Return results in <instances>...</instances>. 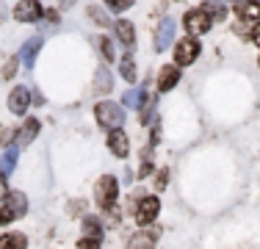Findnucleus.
I'll return each mask as SVG.
<instances>
[{
	"instance_id": "obj_1",
	"label": "nucleus",
	"mask_w": 260,
	"mask_h": 249,
	"mask_svg": "<svg viewBox=\"0 0 260 249\" xmlns=\"http://www.w3.org/2000/svg\"><path fill=\"white\" fill-rule=\"evenodd\" d=\"M116 197H119V183H116V177L114 174H103L94 185V202L100 205L103 210H108V208H114Z\"/></svg>"
},
{
	"instance_id": "obj_2",
	"label": "nucleus",
	"mask_w": 260,
	"mask_h": 249,
	"mask_svg": "<svg viewBox=\"0 0 260 249\" xmlns=\"http://www.w3.org/2000/svg\"><path fill=\"white\" fill-rule=\"evenodd\" d=\"M94 116H97V122H100L105 130H119V124L125 122V111H122V105L111 103V100L108 103H97Z\"/></svg>"
},
{
	"instance_id": "obj_3",
	"label": "nucleus",
	"mask_w": 260,
	"mask_h": 249,
	"mask_svg": "<svg viewBox=\"0 0 260 249\" xmlns=\"http://www.w3.org/2000/svg\"><path fill=\"white\" fill-rule=\"evenodd\" d=\"M160 213V202L158 197H141V202L136 205V222L141 224V227H147V224H152L158 219Z\"/></svg>"
},
{
	"instance_id": "obj_4",
	"label": "nucleus",
	"mask_w": 260,
	"mask_h": 249,
	"mask_svg": "<svg viewBox=\"0 0 260 249\" xmlns=\"http://www.w3.org/2000/svg\"><path fill=\"white\" fill-rule=\"evenodd\" d=\"M197 55H200V42L197 39H180L177 42V47H175V64L177 67H188V64H194L197 61Z\"/></svg>"
},
{
	"instance_id": "obj_5",
	"label": "nucleus",
	"mask_w": 260,
	"mask_h": 249,
	"mask_svg": "<svg viewBox=\"0 0 260 249\" xmlns=\"http://www.w3.org/2000/svg\"><path fill=\"white\" fill-rule=\"evenodd\" d=\"M210 22H213V20H210L202 9H194V11H188V14H185V30H188L191 36L205 34V30L210 28Z\"/></svg>"
},
{
	"instance_id": "obj_6",
	"label": "nucleus",
	"mask_w": 260,
	"mask_h": 249,
	"mask_svg": "<svg viewBox=\"0 0 260 249\" xmlns=\"http://www.w3.org/2000/svg\"><path fill=\"white\" fill-rule=\"evenodd\" d=\"M175 30H177V22L172 20V17H166V20L158 25V30H155V50L158 53H164V50L175 42Z\"/></svg>"
},
{
	"instance_id": "obj_7",
	"label": "nucleus",
	"mask_w": 260,
	"mask_h": 249,
	"mask_svg": "<svg viewBox=\"0 0 260 249\" xmlns=\"http://www.w3.org/2000/svg\"><path fill=\"white\" fill-rule=\"evenodd\" d=\"M42 14H45V11H42L39 0H20V3H17V9H14V17L20 22H36Z\"/></svg>"
},
{
	"instance_id": "obj_8",
	"label": "nucleus",
	"mask_w": 260,
	"mask_h": 249,
	"mask_svg": "<svg viewBox=\"0 0 260 249\" xmlns=\"http://www.w3.org/2000/svg\"><path fill=\"white\" fill-rule=\"evenodd\" d=\"M28 105H30L28 89H25V86H17V89L9 95V111H11V114H25Z\"/></svg>"
},
{
	"instance_id": "obj_9",
	"label": "nucleus",
	"mask_w": 260,
	"mask_h": 249,
	"mask_svg": "<svg viewBox=\"0 0 260 249\" xmlns=\"http://www.w3.org/2000/svg\"><path fill=\"white\" fill-rule=\"evenodd\" d=\"M177 83H180V70H177L175 64L164 67L160 75H158V91H172Z\"/></svg>"
},
{
	"instance_id": "obj_10",
	"label": "nucleus",
	"mask_w": 260,
	"mask_h": 249,
	"mask_svg": "<svg viewBox=\"0 0 260 249\" xmlns=\"http://www.w3.org/2000/svg\"><path fill=\"white\" fill-rule=\"evenodd\" d=\"M158 241V230H141V233L130 235L127 249H152Z\"/></svg>"
},
{
	"instance_id": "obj_11",
	"label": "nucleus",
	"mask_w": 260,
	"mask_h": 249,
	"mask_svg": "<svg viewBox=\"0 0 260 249\" xmlns=\"http://www.w3.org/2000/svg\"><path fill=\"white\" fill-rule=\"evenodd\" d=\"M108 149L116 155V158H127V152H130L127 136L122 133V130H111L108 133Z\"/></svg>"
},
{
	"instance_id": "obj_12",
	"label": "nucleus",
	"mask_w": 260,
	"mask_h": 249,
	"mask_svg": "<svg viewBox=\"0 0 260 249\" xmlns=\"http://www.w3.org/2000/svg\"><path fill=\"white\" fill-rule=\"evenodd\" d=\"M39 50H42V36H34V39H28L25 45L20 47V58H22V67H25V70L34 67L36 53H39Z\"/></svg>"
},
{
	"instance_id": "obj_13",
	"label": "nucleus",
	"mask_w": 260,
	"mask_h": 249,
	"mask_svg": "<svg viewBox=\"0 0 260 249\" xmlns=\"http://www.w3.org/2000/svg\"><path fill=\"white\" fill-rule=\"evenodd\" d=\"M39 119H34V116H30V119H25V124H22V130L20 133H17V149L20 147H28L30 141L36 139V133H39Z\"/></svg>"
},
{
	"instance_id": "obj_14",
	"label": "nucleus",
	"mask_w": 260,
	"mask_h": 249,
	"mask_svg": "<svg viewBox=\"0 0 260 249\" xmlns=\"http://www.w3.org/2000/svg\"><path fill=\"white\" fill-rule=\"evenodd\" d=\"M235 11H238L241 20H260V3L257 0H238V3H235Z\"/></svg>"
},
{
	"instance_id": "obj_15",
	"label": "nucleus",
	"mask_w": 260,
	"mask_h": 249,
	"mask_svg": "<svg viewBox=\"0 0 260 249\" xmlns=\"http://www.w3.org/2000/svg\"><path fill=\"white\" fill-rule=\"evenodd\" d=\"M0 249H28V238L22 233H6L0 235Z\"/></svg>"
},
{
	"instance_id": "obj_16",
	"label": "nucleus",
	"mask_w": 260,
	"mask_h": 249,
	"mask_svg": "<svg viewBox=\"0 0 260 249\" xmlns=\"http://www.w3.org/2000/svg\"><path fill=\"white\" fill-rule=\"evenodd\" d=\"M83 235L89 241H100L103 238V224H100L97 216H86L83 219Z\"/></svg>"
},
{
	"instance_id": "obj_17",
	"label": "nucleus",
	"mask_w": 260,
	"mask_h": 249,
	"mask_svg": "<svg viewBox=\"0 0 260 249\" xmlns=\"http://www.w3.org/2000/svg\"><path fill=\"white\" fill-rule=\"evenodd\" d=\"M94 91L97 95H105V91H111V86H114V78H111V72H108V67H100L94 75Z\"/></svg>"
},
{
	"instance_id": "obj_18",
	"label": "nucleus",
	"mask_w": 260,
	"mask_h": 249,
	"mask_svg": "<svg viewBox=\"0 0 260 249\" xmlns=\"http://www.w3.org/2000/svg\"><path fill=\"white\" fill-rule=\"evenodd\" d=\"M202 11H205L210 20H224V17H227V6L221 3V0H205Z\"/></svg>"
},
{
	"instance_id": "obj_19",
	"label": "nucleus",
	"mask_w": 260,
	"mask_h": 249,
	"mask_svg": "<svg viewBox=\"0 0 260 249\" xmlns=\"http://www.w3.org/2000/svg\"><path fill=\"white\" fill-rule=\"evenodd\" d=\"M116 36H119V42H122V45H133V42H136V28H133V25H130L127 20H119V22H116Z\"/></svg>"
},
{
	"instance_id": "obj_20",
	"label": "nucleus",
	"mask_w": 260,
	"mask_h": 249,
	"mask_svg": "<svg viewBox=\"0 0 260 249\" xmlns=\"http://www.w3.org/2000/svg\"><path fill=\"white\" fill-rule=\"evenodd\" d=\"M9 208L14 210L17 216H25V210H28V199L22 191H9Z\"/></svg>"
},
{
	"instance_id": "obj_21",
	"label": "nucleus",
	"mask_w": 260,
	"mask_h": 249,
	"mask_svg": "<svg viewBox=\"0 0 260 249\" xmlns=\"http://www.w3.org/2000/svg\"><path fill=\"white\" fill-rule=\"evenodd\" d=\"M122 103H125L127 108H141V105L147 103V100H144V89H139V86L127 89V91H125V97H122Z\"/></svg>"
},
{
	"instance_id": "obj_22",
	"label": "nucleus",
	"mask_w": 260,
	"mask_h": 249,
	"mask_svg": "<svg viewBox=\"0 0 260 249\" xmlns=\"http://www.w3.org/2000/svg\"><path fill=\"white\" fill-rule=\"evenodd\" d=\"M14 164H17V147L9 149V152L3 155V161H0V174H3V177H9V174L14 172Z\"/></svg>"
},
{
	"instance_id": "obj_23",
	"label": "nucleus",
	"mask_w": 260,
	"mask_h": 249,
	"mask_svg": "<svg viewBox=\"0 0 260 249\" xmlns=\"http://www.w3.org/2000/svg\"><path fill=\"white\" fill-rule=\"evenodd\" d=\"M119 70H122V78H125V80H136V64L130 61V55H125V58H122Z\"/></svg>"
},
{
	"instance_id": "obj_24",
	"label": "nucleus",
	"mask_w": 260,
	"mask_h": 249,
	"mask_svg": "<svg viewBox=\"0 0 260 249\" xmlns=\"http://www.w3.org/2000/svg\"><path fill=\"white\" fill-rule=\"evenodd\" d=\"M89 14H91V20H94L97 25H108L111 22V17H105V11L100 9V6H89Z\"/></svg>"
},
{
	"instance_id": "obj_25",
	"label": "nucleus",
	"mask_w": 260,
	"mask_h": 249,
	"mask_svg": "<svg viewBox=\"0 0 260 249\" xmlns=\"http://www.w3.org/2000/svg\"><path fill=\"white\" fill-rule=\"evenodd\" d=\"M14 219H17V213L9 208V205H6V208H0V224H9V222H14Z\"/></svg>"
},
{
	"instance_id": "obj_26",
	"label": "nucleus",
	"mask_w": 260,
	"mask_h": 249,
	"mask_svg": "<svg viewBox=\"0 0 260 249\" xmlns=\"http://www.w3.org/2000/svg\"><path fill=\"white\" fill-rule=\"evenodd\" d=\"M108 6L114 11H125V9H130L133 6V0H108Z\"/></svg>"
},
{
	"instance_id": "obj_27",
	"label": "nucleus",
	"mask_w": 260,
	"mask_h": 249,
	"mask_svg": "<svg viewBox=\"0 0 260 249\" xmlns=\"http://www.w3.org/2000/svg\"><path fill=\"white\" fill-rule=\"evenodd\" d=\"M100 47H103V55H105V58H108V61L114 58V45H111L108 39H103V42H100Z\"/></svg>"
},
{
	"instance_id": "obj_28",
	"label": "nucleus",
	"mask_w": 260,
	"mask_h": 249,
	"mask_svg": "<svg viewBox=\"0 0 260 249\" xmlns=\"http://www.w3.org/2000/svg\"><path fill=\"white\" fill-rule=\"evenodd\" d=\"M78 249H100V241H89V238H80Z\"/></svg>"
},
{
	"instance_id": "obj_29",
	"label": "nucleus",
	"mask_w": 260,
	"mask_h": 249,
	"mask_svg": "<svg viewBox=\"0 0 260 249\" xmlns=\"http://www.w3.org/2000/svg\"><path fill=\"white\" fill-rule=\"evenodd\" d=\"M150 172H152V166H150V161L144 158V164H141V169H139V177H147Z\"/></svg>"
},
{
	"instance_id": "obj_30",
	"label": "nucleus",
	"mask_w": 260,
	"mask_h": 249,
	"mask_svg": "<svg viewBox=\"0 0 260 249\" xmlns=\"http://www.w3.org/2000/svg\"><path fill=\"white\" fill-rule=\"evenodd\" d=\"M11 139H14V130H3V136H0V144H9Z\"/></svg>"
},
{
	"instance_id": "obj_31",
	"label": "nucleus",
	"mask_w": 260,
	"mask_h": 249,
	"mask_svg": "<svg viewBox=\"0 0 260 249\" xmlns=\"http://www.w3.org/2000/svg\"><path fill=\"white\" fill-rule=\"evenodd\" d=\"M14 70H17V61H11V64L6 67V78H11V75H14Z\"/></svg>"
},
{
	"instance_id": "obj_32",
	"label": "nucleus",
	"mask_w": 260,
	"mask_h": 249,
	"mask_svg": "<svg viewBox=\"0 0 260 249\" xmlns=\"http://www.w3.org/2000/svg\"><path fill=\"white\" fill-rule=\"evenodd\" d=\"M3 180H6V177L0 174V197H9V191H6V183H3Z\"/></svg>"
},
{
	"instance_id": "obj_33",
	"label": "nucleus",
	"mask_w": 260,
	"mask_h": 249,
	"mask_svg": "<svg viewBox=\"0 0 260 249\" xmlns=\"http://www.w3.org/2000/svg\"><path fill=\"white\" fill-rule=\"evenodd\" d=\"M252 39H255V45L260 47V25H257V28H255V30H252Z\"/></svg>"
},
{
	"instance_id": "obj_34",
	"label": "nucleus",
	"mask_w": 260,
	"mask_h": 249,
	"mask_svg": "<svg viewBox=\"0 0 260 249\" xmlns=\"http://www.w3.org/2000/svg\"><path fill=\"white\" fill-rule=\"evenodd\" d=\"M166 185V172H160V177H158V189H164Z\"/></svg>"
},
{
	"instance_id": "obj_35",
	"label": "nucleus",
	"mask_w": 260,
	"mask_h": 249,
	"mask_svg": "<svg viewBox=\"0 0 260 249\" xmlns=\"http://www.w3.org/2000/svg\"><path fill=\"white\" fill-rule=\"evenodd\" d=\"M72 3H75V0H58V6H61V9H70Z\"/></svg>"
}]
</instances>
